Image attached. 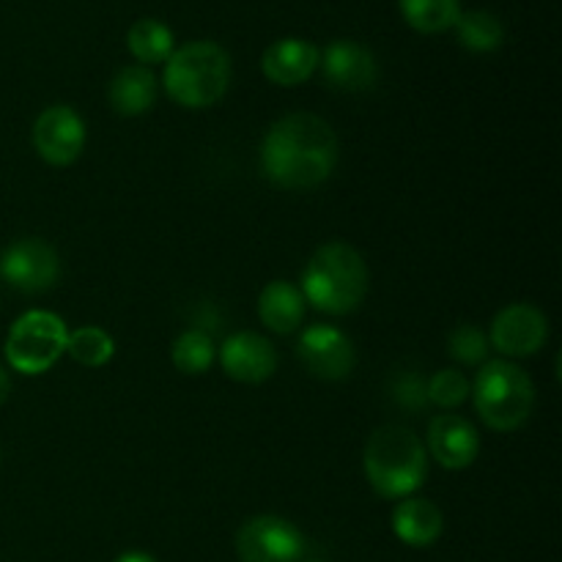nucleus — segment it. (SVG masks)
<instances>
[{"label":"nucleus","mask_w":562,"mask_h":562,"mask_svg":"<svg viewBox=\"0 0 562 562\" xmlns=\"http://www.w3.org/2000/svg\"><path fill=\"white\" fill-rule=\"evenodd\" d=\"M423 445H426V453L439 467L453 472L475 464L477 453H481V437H477L475 426L461 415H448V412L428 423V434Z\"/></svg>","instance_id":"obj_13"},{"label":"nucleus","mask_w":562,"mask_h":562,"mask_svg":"<svg viewBox=\"0 0 562 562\" xmlns=\"http://www.w3.org/2000/svg\"><path fill=\"white\" fill-rule=\"evenodd\" d=\"M236 554L241 562H300L305 536L283 516H252L236 532Z\"/></svg>","instance_id":"obj_7"},{"label":"nucleus","mask_w":562,"mask_h":562,"mask_svg":"<svg viewBox=\"0 0 562 562\" xmlns=\"http://www.w3.org/2000/svg\"><path fill=\"white\" fill-rule=\"evenodd\" d=\"M445 530V516L437 503L423 497L398 499L393 510V532L401 543L412 549H428L439 541Z\"/></svg>","instance_id":"obj_16"},{"label":"nucleus","mask_w":562,"mask_h":562,"mask_svg":"<svg viewBox=\"0 0 562 562\" xmlns=\"http://www.w3.org/2000/svg\"><path fill=\"white\" fill-rule=\"evenodd\" d=\"M453 27L456 33H459V42L464 44L470 53H494L505 38L499 16L483 9L459 14V20H456Z\"/></svg>","instance_id":"obj_22"},{"label":"nucleus","mask_w":562,"mask_h":562,"mask_svg":"<svg viewBox=\"0 0 562 562\" xmlns=\"http://www.w3.org/2000/svg\"><path fill=\"white\" fill-rule=\"evenodd\" d=\"M300 291L307 305L327 316L355 313L368 294L366 258L346 241H327L307 258Z\"/></svg>","instance_id":"obj_2"},{"label":"nucleus","mask_w":562,"mask_h":562,"mask_svg":"<svg viewBox=\"0 0 562 562\" xmlns=\"http://www.w3.org/2000/svg\"><path fill=\"white\" fill-rule=\"evenodd\" d=\"M296 357L313 376L324 382H340L357 366V351L349 335L333 324H313L302 329L296 340Z\"/></svg>","instance_id":"obj_11"},{"label":"nucleus","mask_w":562,"mask_h":562,"mask_svg":"<svg viewBox=\"0 0 562 562\" xmlns=\"http://www.w3.org/2000/svg\"><path fill=\"white\" fill-rule=\"evenodd\" d=\"M9 395H11V379H9V371H5V368L0 366V406H3L5 401H9Z\"/></svg>","instance_id":"obj_27"},{"label":"nucleus","mask_w":562,"mask_h":562,"mask_svg":"<svg viewBox=\"0 0 562 562\" xmlns=\"http://www.w3.org/2000/svg\"><path fill=\"white\" fill-rule=\"evenodd\" d=\"M406 25L417 33H445L461 14V0H398Z\"/></svg>","instance_id":"obj_21"},{"label":"nucleus","mask_w":562,"mask_h":562,"mask_svg":"<svg viewBox=\"0 0 562 562\" xmlns=\"http://www.w3.org/2000/svg\"><path fill=\"white\" fill-rule=\"evenodd\" d=\"M472 382L456 368H442L426 382L428 404H437L439 409H456L470 398Z\"/></svg>","instance_id":"obj_25"},{"label":"nucleus","mask_w":562,"mask_h":562,"mask_svg":"<svg viewBox=\"0 0 562 562\" xmlns=\"http://www.w3.org/2000/svg\"><path fill=\"white\" fill-rule=\"evenodd\" d=\"M69 329L58 313L27 311L5 335V360L22 376H42L66 355Z\"/></svg>","instance_id":"obj_6"},{"label":"nucleus","mask_w":562,"mask_h":562,"mask_svg":"<svg viewBox=\"0 0 562 562\" xmlns=\"http://www.w3.org/2000/svg\"><path fill=\"white\" fill-rule=\"evenodd\" d=\"M307 562H318V560H307Z\"/></svg>","instance_id":"obj_29"},{"label":"nucleus","mask_w":562,"mask_h":562,"mask_svg":"<svg viewBox=\"0 0 562 562\" xmlns=\"http://www.w3.org/2000/svg\"><path fill=\"white\" fill-rule=\"evenodd\" d=\"M214 357H217V346L214 338L201 327L184 329L179 338L170 346V360H173L176 371L184 376H201L212 368Z\"/></svg>","instance_id":"obj_20"},{"label":"nucleus","mask_w":562,"mask_h":562,"mask_svg":"<svg viewBox=\"0 0 562 562\" xmlns=\"http://www.w3.org/2000/svg\"><path fill=\"white\" fill-rule=\"evenodd\" d=\"M115 562H157V560L146 552H124Z\"/></svg>","instance_id":"obj_28"},{"label":"nucleus","mask_w":562,"mask_h":562,"mask_svg":"<svg viewBox=\"0 0 562 562\" xmlns=\"http://www.w3.org/2000/svg\"><path fill=\"white\" fill-rule=\"evenodd\" d=\"M220 366L225 376L241 384H261L274 376L278 371V349L263 335L241 329L228 335L220 346Z\"/></svg>","instance_id":"obj_12"},{"label":"nucleus","mask_w":562,"mask_h":562,"mask_svg":"<svg viewBox=\"0 0 562 562\" xmlns=\"http://www.w3.org/2000/svg\"><path fill=\"white\" fill-rule=\"evenodd\" d=\"M393 398L398 401L401 409L423 412V409H426V404H428L426 379H423L417 371L401 373V376L393 382Z\"/></svg>","instance_id":"obj_26"},{"label":"nucleus","mask_w":562,"mask_h":562,"mask_svg":"<svg viewBox=\"0 0 562 562\" xmlns=\"http://www.w3.org/2000/svg\"><path fill=\"white\" fill-rule=\"evenodd\" d=\"M488 344L503 357H532L547 346L549 318L541 307L530 302L505 305L488 327Z\"/></svg>","instance_id":"obj_10"},{"label":"nucleus","mask_w":562,"mask_h":562,"mask_svg":"<svg viewBox=\"0 0 562 562\" xmlns=\"http://www.w3.org/2000/svg\"><path fill=\"white\" fill-rule=\"evenodd\" d=\"M126 47L135 55L140 66H154L165 64V60L173 55L176 42L173 31H170L165 22L151 20V16H143L126 33Z\"/></svg>","instance_id":"obj_19"},{"label":"nucleus","mask_w":562,"mask_h":562,"mask_svg":"<svg viewBox=\"0 0 562 562\" xmlns=\"http://www.w3.org/2000/svg\"><path fill=\"white\" fill-rule=\"evenodd\" d=\"M258 318L269 333L291 335L302 327L305 322L307 302L302 296L300 285L289 283V280H272L258 294Z\"/></svg>","instance_id":"obj_17"},{"label":"nucleus","mask_w":562,"mask_h":562,"mask_svg":"<svg viewBox=\"0 0 562 562\" xmlns=\"http://www.w3.org/2000/svg\"><path fill=\"white\" fill-rule=\"evenodd\" d=\"M318 58H322V49L316 44L307 42V38L289 36L269 44L261 58V69L263 77L269 82H274V86L294 88L316 75Z\"/></svg>","instance_id":"obj_15"},{"label":"nucleus","mask_w":562,"mask_h":562,"mask_svg":"<svg viewBox=\"0 0 562 562\" xmlns=\"http://www.w3.org/2000/svg\"><path fill=\"white\" fill-rule=\"evenodd\" d=\"M66 355L82 368H102L113 360L115 355V340L110 338V333H104L102 327H88L75 329L69 333V340H66Z\"/></svg>","instance_id":"obj_23"},{"label":"nucleus","mask_w":562,"mask_h":562,"mask_svg":"<svg viewBox=\"0 0 562 562\" xmlns=\"http://www.w3.org/2000/svg\"><path fill=\"white\" fill-rule=\"evenodd\" d=\"M86 121L69 104H49L33 121L31 140L38 157L53 168H69L86 148Z\"/></svg>","instance_id":"obj_8"},{"label":"nucleus","mask_w":562,"mask_h":562,"mask_svg":"<svg viewBox=\"0 0 562 562\" xmlns=\"http://www.w3.org/2000/svg\"><path fill=\"white\" fill-rule=\"evenodd\" d=\"M162 86L176 104L203 110L217 104L231 86V55L217 42H190L165 60Z\"/></svg>","instance_id":"obj_4"},{"label":"nucleus","mask_w":562,"mask_h":562,"mask_svg":"<svg viewBox=\"0 0 562 562\" xmlns=\"http://www.w3.org/2000/svg\"><path fill=\"white\" fill-rule=\"evenodd\" d=\"M0 278L20 294H44L60 280V258L44 239H16L0 256Z\"/></svg>","instance_id":"obj_9"},{"label":"nucleus","mask_w":562,"mask_h":562,"mask_svg":"<svg viewBox=\"0 0 562 562\" xmlns=\"http://www.w3.org/2000/svg\"><path fill=\"white\" fill-rule=\"evenodd\" d=\"M338 135L313 113L283 115L261 143V170L280 190L322 187L338 168Z\"/></svg>","instance_id":"obj_1"},{"label":"nucleus","mask_w":562,"mask_h":562,"mask_svg":"<svg viewBox=\"0 0 562 562\" xmlns=\"http://www.w3.org/2000/svg\"><path fill=\"white\" fill-rule=\"evenodd\" d=\"M470 395L481 420L499 434L521 428L536 409V384L510 360L483 362Z\"/></svg>","instance_id":"obj_5"},{"label":"nucleus","mask_w":562,"mask_h":562,"mask_svg":"<svg viewBox=\"0 0 562 562\" xmlns=\"http://www.w3.org/2000/svg\"><path fill=\"white\" fill-rule=\"evenodd\" d=\"M362 467L379 497L406 499L423 488L428 477L426 445L412 428L390 423L368 437Z\"/></svg>","instance_id":"obj_3"},{"label":"nucleus","mask_w":562,"mask_h":562,"mask_svg":"<svg viewBox=\"0 0 562 562\" xmlns=\"http://www.w3.org/2000/svg\"><path fill=\"white\" fill-rule=\"evenodd\" d=\"M157 77L148 66L132 64L124 66V69L115 71V77L110 80L108 99L110 108L115 110L124 119H135V115L148 113L157 102Z\"/></svg>","instance_id":"obj_18"},{"label":"nucleus","mask_w":562,"mask_h":562,"mask_svg":"<svg viewBox=\"0 0 562 562\" xmlns=\"http://www.w3.org/2000/svg\"><path fill=\"white\" fill-rule=\"evenodd\" d=\"M488 351H492L488 335L477 324L464 322L448 335V355L461 366L481 368L483 362H488Z\"/></svg>","instance_id":"obj_24"},{"label":"nucleus","mask_w":562,"mask_h":562,"mask_svg":"<svg viewBox=\"0 0 562 562\" xmlns=\"http://www.w3.org/2000/svg\"><path fill=\"white\" fill-rule=\"evenodd\" d=\"M318 66H322L329 86L349 93L371 91L379 80V64L373 53L362 44L351 42V38H338V42L327 44L322 58H318Z\"/></svg>","instance_id":"obj_14"}]
</instances>
